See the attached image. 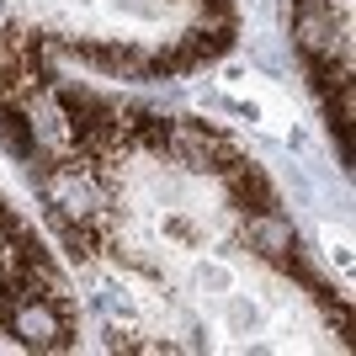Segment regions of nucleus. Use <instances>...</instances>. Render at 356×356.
Returning a JSON list of instances; mask_svg holds the SVG:
<instances>
[{"label":"nucleus","mask_w":356,"mask_h":356,"mask_svg":"<svg viewBox=\"0 0 356 356\" xmlns=\"http://www.w3.org/2000/svg\"><path fill=\"white\" fill-rule=\"evenodd\" d=\"M43 197H48V208L70 213V218H106V186L90 160H48Z\"/></svg>","instance_id":"f257e3e1"},{"label":"nucleus","mask_w":356,"mask_h":356,"mask_svg":"<svg viewBox=\"0 0 356 356\" xmlns=\"http://www.w3.org/2000/svg\"><path fill=\"white\" fill-rule=\"evenodd\" d=\"M0 325L11 330L27 351H70V319H64L59 303L32 293H11L6 309H0Z\"/></svg>","instance_id":"f03ea898"},{"label":"nucleus","mask_w":356,"mask_h":356,"mask_svg":"<svg viewBox=\"0 0 356 356\" xmlns=\"http://www.w3.org/2000/svg\"><path fill=\"white\" fill-rule=\"evenodd\" d=\"M165 149H170V154H176L186 170H213V176H218L223 165L239 160V149L229 144L218 128L192 122V118H170V122H165Z\"/></svg>","instance_id":"7ed1b4c3"},{"label":"nucleus","mask_w":356,"mask_h":356,"mask_svg":"<svg viewBox=\"0 0 356 356\" xmlns=\"http://www.w3.org/2000/svg\"><path fill=\"white\" fill-rule=\"evenodd\" d=\"M293 38L303 48V59H351V43H346V22H335L330 6H309V11H293Z\"/></svg>","instance_id":"20e7f679"},{"label":"nucleus","mask_w":356,"mask_h":356,"mask_svg":"<svg viewBox=\"0 0 356 356\" xmlns=\"http://www.w3.org/2000/svg\"><path fill=\"white\" fill-rule=\"evenodd\" d=\"M245 245H250L261 261H271V266H282L298 255V234H293V223L282 218L277 208H255L250 218H245Z\"/></svg>","instance_id":"39448f33"},{"label":"nucleus","mask_w":356,"mask_h":356,"mask_svg":"<svg viewBox=\"0 0 356 356\" xmlns=\"http://www.w3.org/2000/svg\"><path fill=\"white\" fill-rule=\"evenodd\" d=\"M218 176L229 181V192H234L239 208H277V192H271V181L261 176V165L234 160V165H223Z\"/></svg>","instance_id":"423d86ee"},{"label":"nucleus","mask_w":356,"mask_h":356,"mask_svg":"<svg viewBox=\"0 0 356 356\" xmlns=\"http://www.w3.org/2000/svg\"><path fill=\"white\" fill-rule=\"evenodd\" d=\"M16 293H32V298H48V303H70V282H64V271L48 261L43 250H32L27 255V277H22V287Z\"/></svg>","instance_id":"0eeeda50"}]
</instances>
